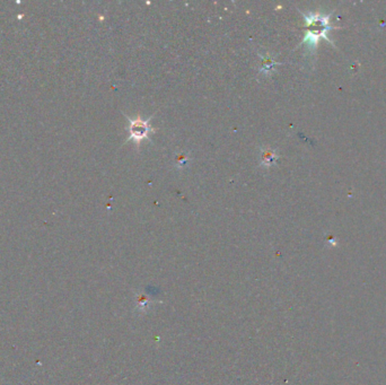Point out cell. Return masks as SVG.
<instances>
[{
    "label": "cell",
    "mask_w": 386,
    "mask_h": 385,
    "mask_svg": "<svg viewBox=\"0 0 386 385\" xmlns=\"http://www.w3.org/2000/svg\"><path fill=\"white\" fill-rule=\"evenodd\" d=\"M305 22L307 25V33L305 35L304 40L301 44H307L309 50H315L321 39H325L330 41L327 37L328 31L331 29L329 25L330 16H325L321 14H305L302 13ZM331 42V41H330Z\"/></svg>",
    "instance_id": "obj_1"
},
{
    "label": "cell",
    "mask_w": 386,
    "mask_h": 385,
    "mask_svg": "<svg viewBox=\"0 0 386 385\" xmlns=\"http://www.w3.org/2000/svg\"><path fill=\"white\" fill-rule=\"evenodd\" d=\"M259 57L261 58V66H260V69H259V73L264 75V76H270L272 73L274 68L277 67V66L281 65L280 62H277L276 60H274L270 54H261L259 53Z\"/></svg>",
    "instance_id": "obj_4"
},
{
    "label": "cell",
    "mask_w": 386,
    "mask_h": 385,
    "mask_svg": "<svg viewBox=\"0 0 386 385\" xmlns=\"http://www.w3.org/2000/svg\"><path fill=\"white\" fill-rule=\"evenodd\" d=\"M190 155L186 153H179L176 155V159H175V167L176 169H184V167L190 163Z\"/></svg>",
    "instance_id": "obj_5"
},
{
    "label": "cell",
    "mask_w": 386,
    "mask_h": 385,
    "mask_svg": "<svg viewBox=\"0 0 386 385\" xmlns=\"http://www.w3.org/2000/svg\"><path fill=\"white\" fill-rule=\"evenodd\" d=\"M124 116L126 118V120H128V123H129L128 128H126L129 134L128 140L126 141L132 140L137 147H139L142 140L149 139L150 134L155 133V129L150 125V121L152 119V116L148 118V120H142L140 116H138L137 119H131L125 114Z\"/></svg>",
    "instance_id": "obj_2"
},
{
    "label": "cell",
    "mask_w": 386,
    "mask_h": 385,
    "mask_svg": "<svg viewBox=\"0 0 386 385\" xmlns=\"http://www.w3.org/2000/svg\"><path fill=\"white\" fill-rule=\"evenodd\" d=\"M259 154H260V165L262 167H266V169L276 165L279 159V154L277 153V150L271 148V147H260Z\"/></svg>",
    "instance_id": "obj_3"
}]
</instances>
